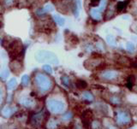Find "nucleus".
<instances>
[{"instance_id": "20e7f679", "label": "nucleus", "mask_w": 137, "mask_h": 129, "mask_svg": "<svg viewBox=\"0 0 137 129\" xmlns=\"http://www.w3.org/2000/svg\"><path fill=\"white\" fill-rule=\"evenodd\" d=\"M76 86L78 88H81V89H83V88H86L87 87V83L85 82L84 80H78L76 82Z\"/></svg>"}, {"instance_id": "7ed1b4c3", "label": "nucleus", "mask_w": 137, "mask_h": 129, "mask_svg": "<svg viewBox=\"0 0 137 129\" xmlns=\"http://www.w3.org/2000/svg\"><path fill=\"white\" fill-rule=\"evenodd\" d=\"M127 4H128V1H126V2H119L118 4V5H117V9H118V10L121 11V10H124V9L126 8Z\"/></svg>"}, {"instance_id": "39448f33", "label": "nucleus", "mask_w": 137, "mask_h": 129, "mask_svg": "<svg viewBox=\"0 0 137 129\" xmlns=\"http://www.w3.org/2000/svg\"><path fill=\"white\" fill-rule=\"evenodd\" d=\"M134 80H135V79H134V76H129V78H128V83H127V86L129 88V89H131L132 86H133V83H134Z\"/></svg>"}, {"instance_id": "6e6552de", "label": "nucleus", "mask_w": 137, "mask_h": 129, "mask_svg": "<svg viewBox=\"0 0 137 129\" xmlns=\"http://www.w3.org/2000/svg\"><path fill=\"white\" fill-rule=\"evenodd\" d=\"M131 65L134 67V68H137V58H135L134 61L131 62Z\"/></svg>"}, {"instance_id": "0eeeda50", "label": "nucleus", "mask_w": 137, "mask_h": 129, "mask_svg": "<svg viewBox=\"0 0 137 129\" xmlns=\"http://www.w3.org/2000/svg\"><path fill=\"white\" fill-rule=\"evenodd\" d=\"M100 0H91V6L92 7H97V6L99 5V4H100Z\"/></svg>"}, {"instance_id": "f03ea898", "label": "nucleus", "mask_w": 137, "mask_h": 129, "mask_svg": "<svg viewBox=\"0 0 137 129\" xmlns=\"http://www.w3.org/2000/svg\"><path fill=\"white\" fill-rule=\"evenodd\" d=\"M93 117V114L91 110H86L84 113L82 114V119L85 120V121H89L92 119Z\"/></svg>"}, {"instance_id": "1a4fd4ad", "label": "nucleus", "mask_w": 137, "mask_h": 129, "mask_svg": "<svg viewBox=\"0 0 137 129\" xmlns=\"http://www.w3.org/2000/svg\"><path fill=\"white\" fill-rule=\"evenodd\" d=\"M66 129H74V125H73V124H70L68 127H66Z\"/></svg>"}, {"instance_id": "423d86ee", "label": "nucleus", "mask_w": 137, "mask_h": 129, "mask_svg": "<svg viewBox=\"0 0 137 129\" xmlns=\"http://www.w3.org/2000/svg\"><path fill=\"white\" fill-rule=\"evenodd\" d=\"M115 76H116L115 72H109L107 73V74H106V75H105V77H106V79H108V80H112V79H113Z\"/></svg>"}, {"instance_id": "f257e3e1", "label": "nucleus", "mask_w": 137, "mask_h": 129, "mask_svg": "<svg viewBox=\"0 0 137 129\" xmlns=\"http://www.w3.org/2000/svg\"><path fill=\"white\" fill-rule=\"evenodd\" d=\"M118 121L121 124H127L130 121V116L125 112H120L118 115Z\"/></svg>"}]
</instances>
